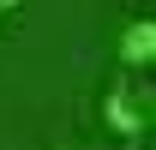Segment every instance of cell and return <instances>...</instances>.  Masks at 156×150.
Listing matches in <instances>:
<instances>
[{"mask_svg":"<svg viewBox=\"0 0 156 150\" xmlns=\"http://www.w3.org/2000/svg\"><path fill=\"white\" fill-rule=\"evenodd\" d=\"M54 150H90V144H84V138H66V144H54Z\"/></svg>","mask_w":156,"mask_h":150,"instance_id":"cell-3","label":"cell"},{"mask_svg":"<svg viewBox=\"0 0 156 150\" xmlns=\"http://www.w3.org/2000/svg\"><path fill=\"white\" fill-rule=\"evenodd\" d=\"M12 6H24V0H0V12H12Z\"/></svg>","mask_w":156,"mask_h":150,"instance_id":"cell-4","label":"cell"},{"mask_svg":"<svg viewBox=\"0 0 156 150\" xmlns=\"http://www.w3.org/2000/svg\"><path fill=\"white\" fill-rule=\"evenodd\" d=\"M150 54H156V24L138 12V18H126V30H120V42H114V60L126 66V72H144V66H150Z\"/></svg>","mask_w":156,"mask_h":150,"instance_id":"cell-2","label":"cell"},{"mask_svg":"<svg viewBox=\"0 0 156 150\" xmlns=\"http://www.w3.org/2000/svg\"><path fill=\"white\" fill-rule=\"evenodd\" d=\"M150 84L138 72H120L114 84H108V96H102V120H108V132L114 138H144L150 132Z\"/></svg>","mask_w":156,"mask_h":150,"instance_id":"cell-1","label":"cell"}]
</instances>
